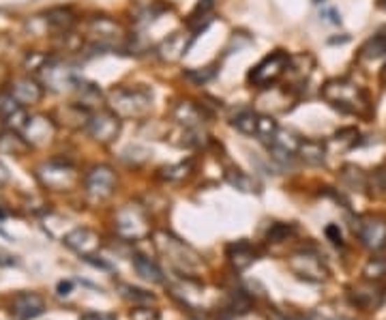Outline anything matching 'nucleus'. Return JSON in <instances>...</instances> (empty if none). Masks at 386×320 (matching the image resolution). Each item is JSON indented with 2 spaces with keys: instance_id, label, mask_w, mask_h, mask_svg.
Listing matches in <instances>:
<instances>
[{
  "instance_id": "nucleus-22",
  "label": "nucleus",
  "mask_w": 386,
  "mask_h": 320,
  "mask_svg": "<svg viewBox=\"0 0 386 320\" xmlns=\"http://www.w3.org/2000/svg\"><path fill=\"white\" fill-rule=\"evenodd\" d=\"M363 275L367 279H380L386 275V258H382V256H378V258H371L365 269H363Z\"/></svg>"
},
{
  "instance_id": "nucleus-26",
  "label": "nucleus",
  "mask_w": 386,
  "mask_h": 320,
  "mask_svg": "<svg viewBox=\"0 0 386 320\" xmlns=\"http://www.w3.org/2000/svg\"><path fill=\"white\" fill-rule=\"evenodd\" d=\"M206 69H208V67H206ZM206 69H202V71L191 69V71H187V78L198 80V82H206V80H210V78L215 76V71H213V69H210V71H206Z\"/></svg>"
},
{
  "instance_id": "nucleus-24",
  "label": "nucleus",
  "mask_w": 386,
  "mask_h": 320,
  "mask_svg": "<svg viewBox=\"0 0 386 320\" xmlns=\"http://www.w3.org/2000/svg\"><path fill=\"white\" fill-rule=\"evenodd\" d=\"M189 168H191V162L187 164H178V166H170V168H164V179H170V181H180L189 174Z\"/></svg>"
},
{
  "instance_id": "nucleus-28",
  "label": "nucleus",
  "mask_w": 386,
  "mask_h": 320,
  "mask_svg": "<svg viewBox=\"0 0 386 320\" xmlns=\"http://www.w3.org/2000/svg\"><path fill=\"white\" fill-rule=\"evenodd\" d=\"M324 15H329V22H333V24H341V18H339V13H337L335 9H327V11H324Z\"/></svg>"
},
{
  "instance_id": "nucleus-13",
  "label": "nucleus",
  "mask_w": 386,
  "mask_h": 320,
  "mask_svg": "<svg viewBox=\"0 0 386 320\" xmlns=\"http://www.w3.org/2000/svg\"><path fill=\"white\" fill-rule=\"evenodd\" d=\"M11 95L22 104V106H28V104H37L43 95V88L30 78H20L13 82L11 86Z\"/></svg>"
},
{
  "instance_id": "nucleus-18",
  "label": "nucleus",
  "mask_w": 386,
  "mask_h": 320,
  "mask_svg": "<svg viewBox=\"0 0 386 320\" xmlns=\"http://www.w3.org/2000/svg\"><path fill=\"white\" fill-rule=\"evenodd\" d=\"M257 118H260V114H255L253 110H241L232 125L236 127V130L241 134H247V136H255L257 134Z\"/></svg>"
},
{
  "instance_id": "nucleus-31",
  "label": "nucleus",
  "mask_w": 386,
  "mask_h": 320,
  "mask_svg": "<svg viewBox=\"0 0 386 320\" xmlns=\"http://www.w3.org/2000/svg\"><path fill=\"white\" fill-rule=\"evenodd\" d=\"M303 320H327V318H324V316H320V314H315V312H313V314H307V316H305Z\"/></svg>"
},
{
  "instance_id": "nucleus-19",
  "label": "nucleus",
  "mask_w": 386,
  "mask_h": 320,
  "mask_svg": "<svg viewBox=\"0 0 386 320\" xmlns=\"http://www.w3.org/2000/svg\"><path fill=\"white\" fill-rule=\"evenodd\" d=\"M341 181H343L350 189H354V191H363V189L367 187V174H365L361 168H357V166H343V170H341Z\"/></svg>"
},
{
  "instance_id": "nucleus-33",
  "label": "nucleus",
  "mask_w": 386,
  "mask_h": 320,
  "mask_svg": "<svg viewBox=\"0 0 386 320\" xmlns=\"http://www.w3.org/2000/svg\"><path fill=\"white\" fill-rule=\"evenodd\" d=\"M313 3H315V5H320V3H324V0H313Z\"/></svg>"
},
{
  "instance_id": "nucleus-6",
  "label": "nucleus",
  "mask_w": 386,
  "mask_h": 320,
  "mask_svg": "<svg viewBox=\"0 0 386 320\" xmlns=\"http://www.w3.org/2000/svg\"><path fill=\"white\" fill-rule=\"evenodd\" d=\"M290 269H292L299 277H305L309 281H324L329 271L322 263V258L313 251H299L290 258Z\"/></svg>"
},
{
  "instance_id": "nucleus-9",
  "label": "nucleus",
  "mask_w": 386,
  "mask_h": 320,
  "mask_svg": "<svg viewBox=\"0 0 386 320\" xmlns=\"http://www.w3.org/2000/svg\"><path fill=\"white\" fill-rule=\"evenodd\" d=\"M62 243L67 245L69 249L78 251L84 260L86 258H92V256L99 251V237H96L88 228H76V230H71L67 237L62 239Z\"/></svg>"
},
{
  "instance_id": "nucleus-30",
  "label": "nucleus",
  "mask_w": 386,
  "mask_h": 320,
  "mask_svg": "<svg viewBox=\"0 0 386 320\" xmlns=\"http://www.w3.org/2000/svg\"><path fill=\"white\" fill-rule=\"evenodd\" d=\"M269 320H294V318H290L281 312H273V314H269Z\"/></svg>"
},
{
  "instance_id": "nucleus-23",
  "label": "nucleus",
  "mask_w": 386,
  "mask_h": 320,
  "mask_svg": "<svg viewBox=\"0 0 386 320\" xmlns=\"http://www.w3.org/2000/svg\"><path fill=\"white\" fill-rule=\"evenodd\" d=\"M292 232H294V226H290V223H273L266 239H269V243H281Z\"/></svg>"
},
{
  "instance_id": "nucleus-29",
  "label": "nucleus",
  "mask_w": 386,
  "mask_h": 320,
  "mask_svg": "<svg viewBox=\"0 0 386 320\" xmlns=\"http://www.w3.org/2000/svg\"><path fill=\"white\" fill-rule=\"evenodd\" d=\"M71 286H73L71 281H60V284H58V293H60V295H69Z\"/></svg>"
},
{
  "instance_id": "nucleus-32",
  "label": "nucleus",
  "mask_w": 386,
  "mask_h": 320,
  "mask_svg": "<svg viewBox=\"0 0 386 320\" xmlns=\"http://www.w3.org/2000/svg\"><path fill=\"white\" fill-rule=\"evenodd\" d=\"M7 181V170L3 168V166H0V185H3Z\"/></svg>"
},
{
  "instance_id": "nucleus-2",
  "label": "nucleus",
  "mask_w": 386,
  "mask_h": 320,
  "mask_svg": "<svg viewBox=\"0 0 386 320\" xmlns=\"http://www.w3.org/2000/svg\"><path fill=\"white\" fill-rule=\"evenodd\" d=\"M112 112L120 118H142L150 112L152 97L142 88H114L112 90Z\"/></svg>"
},
{
  "instance_id": "nucleus-11",
  "label": "nucleus",
  "mask_w": 386,
  "mask_h": 320,
  "mask_svg": "<svg viewBox=\"0 0 386 320\" xmlns=\"http://www.w3.org/2000/svg\"><path fill=\"white\" fill-rule=\"evenodd\" d=\"M39 176H41V181H43L48 187H54V189H67V187H71L73 181H76L73 168L67 166V164H58V162L45 164V166L39 170Z\"/></svg>"
},
{
  "instance_id": "nucleus-12",
  "label": "nucleus",
  "mask_w": 386,
  "mask_h": 320,
  "mask_svg": "<svg viewBox=\"0 0 386 320\" xmlns=\"http://www.w3.org/2000/svg\"><path fill=\"white\" fill-rule=\"evenodd\" d=\"M352 301L365 307V309H376L382 305L384 301V288H380L378 284H359L352 291Z\"/></svg>"
},
{
  "instance_id": "nucleus-20",
  "label": "nucleus",
  "mask_w": 386,
  "mask_h": 320,
  "mask_svg": "<svg viewBox=\"0 0 386 320\" xmlns=\"http://www.w3.org/2000/svg\"><path fill=\"white\" fill-rule=\"evenodd\" d=\"M48 22L58 30H69L76 22V15L71 13V9H54L48 13Z\"/></svg>"
},
{
  "instance_id": "nucleus-14",
  "label": "nucleus",
  "mask_w": 386,
  "mask_h": 320,
  "mask_svg": "<svg viewBox=\"0 0 386 320\" xmlns=\"http://www.w3.org/2000/svg\"><path fill=\"white\" fill-rule=\"evenodd\" d=\"M26 136H28V142L43 144L54 136V125L50 123V118L37 116L26 125Z\"/></svg>"
},
{
  "instance_id": "nucleus-27",
  "label": "nucleus",
  "mask_w": 386,
  "mask_h": 320,
  "mask_svg": "<svg viewBox=\"0 0 386 320\" xmlns=\"http://www.w3.org/2000/svg\"><path fill=\"white\" fill-rule=\"evenodd\" d=\"M327 237H329L335 245H341V232H339V228L335 226V223H331V226L327 228Z\"/></svg>"
},
{
  "instance_id": "nucleus-16",
  "label": "nucleus",
  "mask_w": 386,
  "mask_h": 320,
  "mask_svg": "<svg viewBox=\"0 0 386 320\" xmlns=\"http://www.w3.org/2000/svg\"><path fill=\"white\" fill-rule=\"evenodd\" d=\"M228 256H230L232 265L238 271H243V269H247L255 260V249L249 243H236V245H230Z\"/></svg>"
},
{
  "instance_id": "nucleus-25",
  "label": "nucleus",
  "mask_w": 386,
  "mask_h": 320,
  "mask_svg": "<svg viewBox=\"0 0 386 320\" xmlns=\"http://www.w3.org/2000/svg\"><path fill=\"white\" fill-rule=\"evenodd\" d=\"M371 183H373L380 191H386V159H384V162L373 170V174H371Z\"/></svg>"
},
{
  "instance_id": "nucleus-21",
  "label": "nucleus",
  "mask_w": 386,
  "mask_h": 320,
  "mask_svg": "<svg viewBox=\"0 0 386 320\" xmlns=\"http://www.w3.org/2000/svg\"><path fill=\"white\" fill-rule=\"evenodd\" d=\"M118 288H120V291H124L122 297H127L129 301H134L136 305H140V303H152L155 301V297L150 293L140 291V288H131V286H127V284H120Z\"/></svg>"
},
{
  "instance_id": "nucleus-8",
  "label": "nucleus",
  "mask_w": 386,
  "mask_h": 320,
  "mask_svg": "<svg viewBox=\"0 0 386 320\" xmlns=\"http://www.w3.org/2000/svg\"><path fill=\"white\" fill-rule=\"evenodd\" d=\"M120 132V116H116L114 112H99L94 114L88 120V134L96 140V142H112Z\"/></svg>"
},
{
  "instance_id": "nucleus-3",
  "label": "nucleus",
  "mask_w": 386,
  "mask_h": 320,
  "mask_svg": "<svg viewBox=\"0 0 386 320\" xmlns=\"http://www.w3.org/2000/svg\"><path fill=\"white\" fill-rule=\"evenodd\" d=\"M290 62H292V56H290L287 52H283V50H277V52L269 54L264 60L257 62V65L251 69L249 82L253 86H260V88L273 86L283 74H287Z\"/></svg>"
},
{
  "instance_id": "nucleus-15",
  "label": "nucleus",
  "mask_w": 386,
  "mask_h": 320,
  "mask_svg": "<svg viewBox=\"0 0 386 320\" xmlns=\"http://www.w3.org/2000/svg\"><path fill=\"white\" fill-rule=\"evenodd\" d=\"M299 155L309 166H322L327 159V146L320 140H305V142H299Z\"/></svg>"
},
{
  "instance_id": "nucleus-1",
  "label": "nucleus",
  "mask_w": 386,
  "mask_h": 320,
  "mask_svg": "<svg viewBox=\"0 0 386 320\" xmlns=\"http://www.w3.org/2000/svg\"><path fill=\"white\" fill-rule=\"evenodd\" d=\"M322 97H324L335 110L354 116H369V97L363 88L352 84L350 80H331L322 86Z\"/></svg>"
},
{
  "instance_id": "nucleus-5",
  "label": "nucleus",
  "mask_w": 386,
  "mask_h": 320,
  "mask_svg": "<svg viewBox=\"0 0 386 320\" xmlns=\"http://www.w3.org/2000/svg\"><path fill=\"white\" fill-rule=\"evenodd\" d=\"M116 230L124 239H142L150 232V226H148V219L142 209L124 207L116 215Z\"/></svg>"
},
{
  "instance_id": "nucleus-35",
  "label": "nucleus",
  "mask_w": 386,
  "mask_h": 320,
  "mask_svg": "<svg viewBox=\"0 0 386 320\" xmlns=\"http://www.w3.org/2000/svg\"><path fill=\"white\" fill-rule=\"evenodd\" d=\"M341 320H343V318H341Z\"/></svg>"
},
{
  "instance_id": "nucleus-34",
  "label": "nucleus",
  "mask_w": 386,
  "mask_h": 320,
  "mask_svg": "<svg viewBox=\"0 0 386 320\" xmlns=\"http://www.w3.org/2000/svg\"><path fill=\"white\" fill-rule=\"evenodd\" d=\"M382 7H384V9H386V0H382Z\"/></svg>"
},
{
  "instance_id": "nucleus-4",
  "label": "nucleus",
  "mask_w": 386,
  "mask_h": 320,
  "mask_svg": "<svg viewBox=\"0 0 386 320\" xmlns=\"http://www.w3.org/2000/svg\"><path fill=\"white\" fill-rule=\"evenodd\" d=\"M354 235L361 239V243L373 251L386 247V219L382 215H361L354 221Z\"/></svg>"
},
{
  "instance_id": "nucleus-7",
  "label": "nucleus",
  "mask_w": 386,
  "mask_h": 320,
  "mask_svg": "<svg viewBox=\"0 0 386 320\" xmlns=\"http://www.w3.org/2000/svg\"><path fill=\"white\" fill-rule=\"evenodd\" d=\"M116 185V174L108 166H94L86 176H84V187L92 198H108Z\"/></svg>"
},
{
  "instance_id": "nucleus-17",
  "label": "nucleus",
  "mask_w": 386,
  "mask_h": 320,
  "mask_svg": "<svg viewBox=\"0 0 386 320\" xmlns=\"http://www.w3.org/2000/svg\"><path fill=\"white\" fill-rule=\"evenodd\" d=\"M134 267H136L138 275H142L144 279H148L152 284H161V281H164V273H161V269L150 258L142 256V253H136L134 256Z\"/></svg>"
},
{
  "instance_id": "nucleus-10",
  "label": "nucleus",
  "mask_w": 386,
  "mask_h": 320,
  "mask_svg": "<svg viewBox=\"0 0 386 320\" xmlns=\"http://www.w3.org/2000/svg\"><path fill=\"white\" fill-rule=\"evenodd\" d=\"M45 312V301L37 293H20L11 301V314L17 320H32Z\"/></svg>"
}]
</instances>
